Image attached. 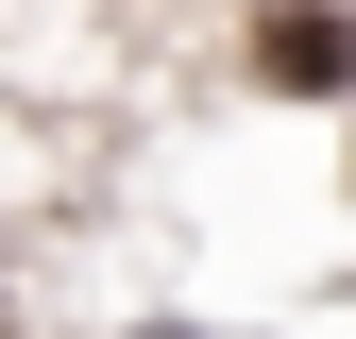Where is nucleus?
Listing matches in <instances>:
<instances>
[{
    "label": "nucleus",
    "instance_id": "f257e3e1",
    "mask_svg": "<svg viewBox=\"0 0 356 339\" xmlns=\"http://www.w3.org/2000/svg\"><path fill=\"white\" fill-rule=\"evenodd\" d=\"M339 68H356L339 17H272V85H339Z\"/></svg>",
    "mask_w": 356,
    "mask_h": 339
}]
</instances>
